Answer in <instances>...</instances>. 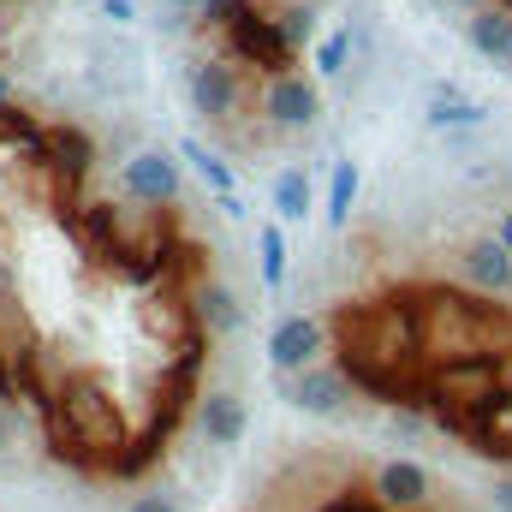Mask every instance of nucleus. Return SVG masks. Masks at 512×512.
<instances>
[{
    "mask_svg": "<svg viewBox=\"0 0 512 512\" xmlns=\"http://www.w3.org/2000/svg\"><path fill=\"white\" fill-rule=\"evenodd\" d=\"M185 161H191V167L203 173V185H209V191L233 197V167H227V161H221V155H215V149H209L203 137H185Z\"/></svg>",
    "mask_w": 512,
    "mask_h": 512,
    "instance_id": "obj_16",
    "label": "nucleus"
},
{
    "mask_svg": "<svg viewBox=\"0 0 512 512\" xmlns=\"http://www.w3.org/2000/svg\"><path fill=\"white\" fill-rule=\"evenodd\" d=\"M459 274H465V286L483 292V298H512V251L501 239H471V245L459 251Z\"/></svg>",
    "mask_w": 512,
    "mask_h": 512,
    "instance_id": "obj_7",
    "label": "nucleus"
},
{
    "mask_svg": "<svg viewBox=\"0 0 512 512\" xmlns=\"http://www.w3.org/2000/svg\"><path fill=\"white\" fill-rule=\"evenodd\" d=\"M429 126H435V131L483 126V108H477V102H465V96H453V90H435V102H429Z\"/></svg>",
    "mask_w": 512,
    "mask_h": 512,
    "instance_id": "obj_14",
    "label": "nucleus"
},
{
    "mask_svg": "<svg viewBox=\"0 0 512 512\" xmlns=\"http://www.w3.org/2000/svg\"><path fill=\"white\" fill-rule=\"evenodd\" d=\"M102 18L108 24H137V0H102Z\"/></svg>",
    "mask_w": 512,
    "mask_h": 512,
    "instance_id": "obj_18",
    "label": "nucleus"
},
{
    "mask_svg": "<svg viewBox=\"0 0 512 512\" xmlns=\"http://www.w3.org/2000/svg\"><path fill=\"white\" fill-rule=\"evenodd\" d=\"M120 179L137 197V209H173L185 197V179H179V161L167 149H137L131 161H120Z\"/></svg>",
    "mask_w": 512,
    "mask_h": 512,
    "instance_id": "obj_4",
    "label": "nucleus"
},
{
    "mask_svg": "<svg viewBox=\"0 0 512 512\" xmlns=\"http://www.w3.org/2000/svg\"><path fill=\"white\" fill-rule=\"evenodd\" d=\"M268 197H274V215H280V221H310V209H316V185H310V173H304L298 161H286V167L274 173Z\"/></svg>",
    "mask_w": 512,
    "mask_h": 512,
    "instance_id": "obj_11",
    "label": "nucleus"
},
{
    "mask_svg": "<svg viewBox=\"0 0 512 512\" xmlns=\"http://www.w3.org/2000/svg\"><path fill=\"white\" fill-rule=\"evenodd\" d=\"M0 102H12V78H6V66H0Z\"/></svg>",
    "mask_w": 512,
    "mask_h": 512,
    "instance_id": "obj_23",
    "label": "nucleus"
},
{
    "mask_svg": "<svg viewBox=\"0 0 512 512\" xmlns=\"http://www.w3.org/2000/svg\"><path fill=\"white\" fill-rule=\"evenodd\" d=\"M256 251H262V286L268 292H280L286 286V274H292V262H286V233H280V221H268L262 233H256Z\"/></svg>",
    "mask_w": 512,
    "mask_h": 512,
    "instance_id": "obj_13",
    "label": "nucleus"
},
{
    "mask_svg": "<svg viewBox=\"0 0 512 512\" xmlns=\"http://www.w3.org/2000/svg\"><path fill=\"white\" fill-rule=\"evenodd\" d=\"M191 304H197V322H203L209 334H239V322H245L239 292L221 286V280H197V286H191Z\"/></svg>",
    "mask_w": 512,
    "mask_h": 512,
    "instance_id": "obj_10",
    "label": "nucleus"
},
{
    "mask_svg": "<svg viewBox=\"0 0 512 512\" xmlns=\"http://www.w3.org/2000/svg\"><path fill=\"white\" fill-rule=\"evenodd\" d=\"M322 352H328V328L310 310H286L268 328V364H274V376H298V370L322 364Z\"/></svg>",
    "mask_w": 512,
    "mask_h": 512,
    "instance_id": "obj_3",
    "label": "nucleus"
},
{
    "mask_svg": "<svg viewBox=\"0 0 512 512\" xmlns=\"http://www.w3.org/2000/svg\"><path fill=\"white\" fill-rule=\"evenodd\" d=\"M352 24H334L322 42H316V78H340L346 66H352Z\"/></svg>",
    "mask_w": 512,
    "mask_h": 512,
    "instance_id": "obj_15",
    "label": "nucleus"
},
{
    "mask_svg": "<svg viewBox=\"0 0 512 512\" xmlns=\"http://www.w3.org/2000/svg\"><path fill=\"white\" fill-rule=\"evenodd\" d=\"M495 239L512 251V209H501V221H495Z\"/></svg>",
    "mask_w": 512,
    "mask_h": 512,
    "instance_id": "obj_21",
    "label": "nucleus"
},
{
    "mask_svg": "<svg viewBox=\"0 0 512 512\" xmlns=\"http://www.w3.org/2000/svg\"><path fill=\"white\" fill-rule=\"evenodd\" d=\"M489 507L512 512V477H495V483H489Z\"/></svg>",
    "mask_w": 512,
    "mask_h": 512,
    "instance_id": "obj_19",
    "label": "nucleus"
},
{
    "mask_svg": "<svg viewBox=\"0 0 512 512\" xmlns=\"http://www.w3.org/2000/svg\"><path fill=\"white\" fill-rule=\"evenodd\" d=\"M126 512H179V501L173 495H131Z\"/></svg>",
    "mask_w": 512,
    "mask_h": 512,
    "instance_id": "obj_17",
    "label": "nucleus"
},
{
    "mask_svg": "<svg viewBox=\"0 0 512 512\" xmlns=\"http://www.w3.org/2000/svg\"><path fill=\"white\" fill-rule=\"evenodd\" d=\"M465 42L483 54V60H495V66H507L512 72V6H477L471 18H465Z\"/></svg>",
    "mask_w": 512,
    "mask_h": 512,
    "instance_id": "obj_9",
    "label": "nucleus"
},
{
    "mask_svg": "<svg viewBox=\"0 0 512 512\" xmlns=\"http://www.w3.org/2000/svg\"><path fill=\"white\" fill-rule=\"evenodd\" d=\"M358 185H364L358 161H334V173H328V227H346V221H352Z\"/></svg>",
    "mask_w": 512,
    "mask_h": 512,
    "instance_id": "obj_12",
    "label": "nucleus"
},
{
    "mask_svg": "<svg viewBox=\"0 0 512 512\" xmlns=\"http://www.w3.org/2000/svg\"><path fill=\"white\" fill-rule=\"evenodd\" d=\"M197 429H203V441H209L215 453H233V447L245 441V429H251V405H245L239 393H203Z\"/></svg>",
    "mask_w": 512,
    "mask_h": 512,
    "instance_id": "obj_8",
    "label": "nucleus"
},
{
    "mask_svg": "<svg viewBox=\"0 0 512 512\" xmlns=\"http://www.w3.org/2000/svg\"><path fill=\"white\" fill-rule=\"evenodd\" d=\"M185 96H191V114H197L203 126L227 131L233 120H239V108H245V66L227 60V54H209V60L191 66Z\"/></svg>",
    "mask_w": 512,
    "mask_h": 512,
    "instance_id": "obj_2",
    "label": "nucleus"
},
{
    "mask_svg": "<svg viewBox=\"0 0 512 512\" xmlns=\"http://www.w3.org/2000/svg\"><path fill=\"white\" fill-rule=\"evenodd\" d=\"M262 6H286V0H262Z\"/></svg>",
    "mask_w": 512,
    "mask_h": 512,
    "instance_id": "obj_25",
    "label": "nucleus"
},
{
    "mask_svg": "<svg viewBox=\"0 0 512 512\" xmlns=\"http://www.w3.org/2000/svg\"><path fill=\"white\" fill-rule=\"evenodd\" d=\"M6 435H12V417H6V411H0V447H6Z\"/></svg>",
    "mask_w": 512,
    "mask_h": 512,
    "instance_id": "obj_24",
    "label": "nucleus"
},
{
    "mask_svg": "<svg viewBox=\"0 0 512 512\" xmlns=\"http://www.w3.org/2000/svg\"><path fill=\"white\" fill-rule=\"evenodd\" d=\"M167 6H173V12H185V18H203V6H209V0H167Z\"/></svg>",
    "mask_w": 512,
    "mask_h": 512,
    "instance_id": "obj_20",
    "label": "nucleus"
},
{
    "mask_svg": "<svg viewBox=\"0 0 512 512\" xmlns=\"http://www.w3.org/2000/svg\"><path fill=\"white\" fill-rule=\"evenodd\" d=\"M78 6H84V0H78ZM90 6H96V0H90Z\"/></svg>",
    "mask_w": 512,
    "mask_h": 512,
    "instance_id": "obj_26",
    "label": "nucleus"
},
{
    "mask_svg": "<svg viewBox=\"0 0 512 512\" xmlns=\"http://www.w3.org/2000/svg\"><path fill=\"white\" fill-rule=\"evenodd\" d=\"M256 114L268 120V131H274V137H298V131H310L316 120H322V84H316V72L286 66V72L262 78Z\"/></svg>",
    "mask_w": 512,
    "mask_h": 512,
    "instance_id": "obj_1",
    "label": "nucleus"
},
{
    "mask_svg": "<svg viewBox=\"0 0 512 512\" xmlns=\"http://www.w3.org/2000/svg\"><path fill=\"white\" fill-rule=\"evenodd\" d=\"M441 6H447V12H465V18H471V12H477V6H489V0H441Z\"/></svg>",
    "mask_w": 512,
    "mask_h": 512,
    "instance_id": "obj_22",
    "label": "nucleus"
},
{
    "mask_svg": "<svg viewBox=\"0 0 512 512\" xmlns=\"http://www.w3.org/2000/svg\"><path fill=\"white\" fill-rule=\"evenodd\" d=\"M286 399H292L298 411H310V417H340V411H352V376L322 358V364L286 376Z\"/></svg>",
    "mask_w": 512,
    "mask_h": 512,
    "instance_id": "obj_6",
    "label": "nucleus"
},
{
    "mask_svg": "<svg viewBox=\"0 0 512 512\" xmlns=\"http://www.w3.org/2000/svg\"><path fill=\"white\" fill-rule=\"evenodd\" d=\"M429 495H435V477L417 465V459H382L376 471H370V501L382 512H423L429 507Z\"/></svg>",
    "mask_w": 512,
    "mask_h": 512,
    "instance_id": "obj_5",
    "label": "nucleus"
}]
</instances>
